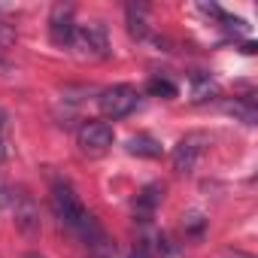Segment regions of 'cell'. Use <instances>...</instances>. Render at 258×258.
Returning a JSON list of instances; mask_svg holds the SVG:
<instances>
[{"label":"cell","instance_id":"cell-1","mask_svg":"<svg viewBox=\"0 0 258 258\" xmlns=\"http://www.w3.org/2000/svg\"><path fill=\"white\" fill-rule=\"evenodd\" d=\"M52 213H55V219L67 228V231H73L85 246H94V249H100L103 243H106V237H103V231H100V225L94 222V216L82 207V201L76 198V191L67 185V182H55V188H52Z\"/></svg>","mask_w":258,"mask_h":258},{"label":"cell","instance_id":"cell-2","mask_svg":"<svg viewBox=\"0 0 258 258\" xmlns=\"http://www.w3.org/2000/svg\"><path fill=\"white\" fill-rule=\"evenodd\" d=\"M140 103V91L134 85H109L97 94V106L106 118H124V115H131Z\"/></svg>","mask_w":258,"mask_h":258},{"label":"cell","instance_id":"cell-3","mask_svg":"<svg viewBox=\"0 0 258 258\" xmlns=\"http://www.w3.org/2000/svg\"><path fill=\"white\" fill-rule=\"evenodd\" d=\"M7 204L13 207L16 231L25 234L28 240H34V237L40 234V210H37L34 198H31L25 188H16V191H10V201H7Z\"/></svg>","mask_w":258,"mask_h":258},{"label":"cell","instance_id":"cell-4","mask_svg":"<svg viewBox=\"0 0 258 258\" xmlns=\"http://www.w3.org/2000/svg\"><path fill=\"white\" fill-rule=\"evenodd\" d=\"M115 134H112V127L100 118H88L79 124V131H76V143L85 155H103L109 146H112Z\"/></svg>","mask_w":258,"mask_h":258},{"label":"cell","instance_id":"cell-5","mask_svg":"<svg viewBox=\"0 0 258 258\" xmlns=\"http://www.w3.org/2000/svg\"><path fill=\"white\" fill-rule=\"evenodd\" d=\"M207 134H201V131H195V134H185L176 146H173V155H170V161H173V170L176 173H182V176H188L195 167H198V161H201V155L207 152Z\"/></svg>","mask_w":258,"mask_h":258},{"label":"cell","instance_id":"cell-6","mask_svg":"<svg viewBox=\"0 0 258 258\" xmlns=\"http://www.w3.org/2000/svg\"><path fill=\"white\" fill-rule=\"evenodd\" d=\"M73 46L79 49V55L106 58V55H109V34H106V25H103V22H88V25L76 28Z\"/></svg>","mask_w":258,"mask_h":258},{"label":"cell","instance_id":"cell-7","mask_svg":"<svg viewBox=\"0 0 258 258\" xmlns=\"http://www.w3.org/2000/svg\"><path fill=\"white\" fill-rule=\"evenodd\" d=\"M76 22H73V7L70 4H55L49 16V40L55 46H73L76 37Z\"/></svg>","mask_w":258,"mask_h":258},{"label":"cell","instance_id":"cell-8","mask_svg":"<svg viewBox=\"0 0 258 258\" xmlns=\"http://www.w3.org/2000/svg\"><path fill=\"white\" fill-rule=\"evenodd\" d=\"M161 198H164V185H161V182L146 185V188L137 195V201H134V213L143 216V219H149V216L155 213V207L161 204Z\"/></svg>","mask_w":258,"mask_h":258},{"label":"cell","instance_id":"cell-9","mask_svg":"<svg viewBox=\"0 0 258 258\" xmlns=\"http://www.w3.org/2000/svg\"><path fill=\"white\" fill-rule=\"evenodd\" d=\"M127 152L137 155V158H161V143L149 134H137L127 140Z\"/></svg>","mask_w":258,"mask_h":258},{"label":"cell","instance_id":"cell-10","mask_svg":"<svg viewBox=\"0 0 258 258\" xmlns=\"http://www.w3.org/2000/svg\"><path fill=\"white\" fill-rule=\"evenodd\" d=\"M127 31H131V37H137V40L146 37V19H143V10H137L134 4H127Z\"/></svg>","mask_w":258,"mask_h":258},{"label":"cell","instance_id":"cell-11","mask_svg":"<svg viewBox=\"0 0 258 258\" xmlns=\"http://www.w3.org/2000/svg\"><path fill=\"white\" fill-rule=\"evenodd\" d=\"M149 91L155 94V97H176V85L170 82V79H149Z\"/></svg>","mask_w":258,"mask_h":258},{"label":"cell","instance_id":"cell-12","mask_svg":"<svg viewBox=\"0 0 258 258\" xmlns=\"http://www.w3.org/2000/svg\"><path fill=\"white\" fill-rule=\"evenodd\" d=\"M182 228L188 231V234H204V228H207V219H204V213H188V216H182Z\"/></svg>","mask_w":258,"mask_h":258},{"label":"cell","instance_id":"cell-13","mask_svg":"<svg viewBox=\"0 0 258 258\" xmlns=\"http://www.w3.org/2000/svg\"><path fill=\"white\" fill-rule=\"evenodd\" d=\"M216 88H213V82H204V79H198V88H195V100H207V94H213Z\"/></svg>","mask_w":258,"mask_h":258},{"label":"cell","instance_id":"cell-14","mask_svg":"<svg viewBox=\"0 0 258 258\" xmlns=\"http://www.w3.org/2000/svg\"><path fill=\"white\" fill-rule=\"evenodd\" d=\"M4 73H10V61H7L4 55H0V76H4Z\"/></svg>","mask_w":258,"mask_h":258},{"label":"cell","instance_id":"cell-15","mask_svg":"<svg viewBox=\"0 0 258 258\" xmlns=\"http://www.w3.org/2000/svg\"><path fill=\"white\" fill-rule=\"evenodd\" d=\"M219 258H249V255H243V252H222Z\"/></svg>","mask_w":258,"mask_h":258},{"label":"cell","instance_id":"cell-16","mask_svg":"<svg viewBox=\"0 0 258 258\" xmlns=\"http://www.w3.org/2000/svg\"><path fill=\"white\" fill-rule=\"evenodd\" d=\"M4 124H7V112L0 109V131H4Z\"/></svg>","mask_w":258,"mask_h":258},{"label":"cell","instance_id":"cell-17","mask_svg":"<svg viewBox=\"0 0 258 258\" xmlns=\"http://www.w3.org/2000/svg\"><path fill=\"white\" fill-rule=\"evenodd\" d=\"M25 258H43V255H37V252H28V255H25Z\"/></svg>","mask_w":258,"mask_h":258},{"label":"cell","instance_id":"cell-18","mask_svg":"<svg viewBox=\"0 0 258 258\" xmlns=\"http://www.w3.org/2000/svg\"><path fill=\"white\" fill-rule=\"evenodd\" d=\"M0 158H4V143H0Z\"/></svg>","mask_w":258,"mask_h":258}]
</instances>
